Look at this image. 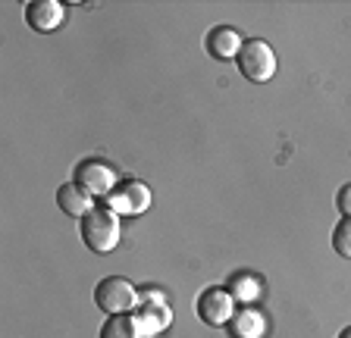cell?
Segmentation results:
<instances>
[{
    "mask_svg": "<svg viewBox=\"0 0 351 338\" xmlns=\"http://www.w3.org/2000/svg\"><path fill=\"white\" fill-rule=\"evenodd\" d=\"M79 235L88 250L110 254L119 244V213L113 207H91L79 220Z\"/></svg>",
    "mask_w": 351,
    "mask_h": 338,
    "instance_id": "cell-1",
    "label": "cell"
},
{
    "mask_svg": "<svg viewBox=\"0 0 351 338\" xmlns=\"http://www.w3.org/2000/svg\"><path fill=\"white\" fill-rule=\"evenodd\" d=\"M235 66H239V73L245 75L248 81L263 85V81H270L273 75H276L279 60H276V53H273V47L267 44V41L251 38V41H245V44H241L239 57H235Z\"/></svg>",
    "mask_w": 351,
    "mask_h": 338,
    "instance_id": "cell-2",
    "label": "cell"
},
{
    "mask_svg": "<svg viewBox=\"0 0 351 338\" xmlns=\"http://www.w3.org/2000/svg\"><path fill=\"white\" fill-rule=\"evenodd\" d=\"M95 304L104 310V313H132L135 304H138V291L129 279L123 276H107V279L97 282L95 288Z\"/></svg>",
    "mask_w": 351,
    "mask_h": 338,
    "instance_id": "cell-3",
    "label": "cell"
},
{
    "mask_svg": "<svg viewBox=\"0 0 351 338\" xmlns=\"http://www.w3.org/2000/svg\"><path fill=\"white\" fill-rule=\"evenodd\" d=\"M195 313L207 326H226L235 313V298L223 285H207L195 298Z\"/></svg>",
    "mask_w": 351,
    "mask_h": 338,
    "instance_id": "cell-4",
    "label": "cell"
},
{
    "mask_svg": "<svg viewBox=\"0 0 351 338\" xmlns=\"http://www.w3.org/2000/svg\"><path fill=\"white\" fill-rule=\"evenodd\" d=\"M73 182L79 188H85L91 198H110L113 188H117V172L104 160H82L73 169Z\"/></svg>",
    "mask_w": 351,
    "mask_h": 338,
    "instance_id": "cell-5",
    "label": "cell"
},
{
    "mask_svg": "<svg viewBox=\"0 0 351 338\" xmlns=\"http://www.w3.org/2000/svg\"><path fill=\"white\" fill-rule=\"evenodd\" d=\"M110 207L117 210L119 216H141L151 207V188H147L145 182H138V179H125V182H119L117 188H113V194H110Z\"/></svg>",
    "mask_w": 351,
    "mask_h": 338,
    "instance_id": "cell-6",
    "label": "cell"
},
{
    "mask_svg": "<svg viewBox=\"0 0 351 338\" xmlns=\"http://www.w3.org/2000/svg\"><path fill=\"white\" fill-rule=\"evenodd\" d=\"M66 19V7L57 0H35L25 7V23L29 29H35L38 35H51L53 29H60Z\"/></svg>",
    "mask_w": 351,
    "mask_h": 338,
    "instance_id": "cell-7",
    "label": "cell"
},
{
    "mask_svg": "<svg viewBox=\"0 0 351 338\" xmlns=\"http://www.w3.org/2000/svg\"><path fill=\"white\" fill-rule=\"evenodd\" d=\"M241 44H245V41H241V35L232 29V25H217V29H210L207 38H204L207 53H210L213 60H219V63L239 57Z\"/></svg>",
    "mask_w": 351,
    "mask_h": 338,
    "instance_id": "cell-8",
    "label": "cell"
},
{
    "mask_svg": "<svg viewBox=\"0 0 351 338\" xmlns=\"http://www.w3.org/2000/svg\"><path fill=\"white\" fill-rule=\"evenodd\" d=\"M226 329H229V338H263L267 320H263V313H257L254 307H241L232 313Z\"/></svg>",
    "mask_w": 351,
    "mask_h": 338,
    "instance_id": "cell-9",
    "label": "cell"
},
{
    "mask_svg": "<svg viewBox=\"0 0 351 338\" xmlns=\"http://www.w3.org/2000/svg\"><path fill=\"white\" fill-rule=\"evenodd\" d=\"M57 207H60V213L73 216V220H82V216L91 210V194H88L85 188H79L75 182H66L57 188Z\"/></svg>",
    "mask_w": 351,
    "mask_h": 338,
    "instance_id": "cell-10",
    "label": "cell"
},
{
    "mask_svg": "<svg viewBox=\"0 0 351 338\" xmlns=\"http://www.w3.org/2000/svg\"><path fill=\"white\" fill-rule=\"evenodd\" d=\"M135 316H138V326H141V335L145 338H154L160 335L163 329L169 326V307L163 301H145L138 310H135Z\"/></svg>",
    "mask_w": 351,
    "mask_h": 338,
    "instance_id": "cell-11",
    "label": "cell"
},
{
    "mask_svg": "<svg viewBox=\"0 0 351 338\" xmlns=\"http://www.w3.org/2000/svg\"><path fill=\"white\" fill-rule=\"evenodd\" d=\"M101 338H145V335H141V326L135 313H113L104 320Z\"/></svg>",
    "mask_w": 351,
    "mask_h": 338,
    "instance_id": "cell-12",
    "label": "cell"
},
{
    "mask_svg": "<svg viewBox=\"0 0 351 338\" xmlns=\"http://www.w3.org/2000/svg\"><path fill=\"white\" fill-rule=\"evenodd\" d=\"M332 250H336L339 257L351 260V216H342V220L336 222V229H332Z\"/></svg>",
    "mask_w": 351,
    "mask_h": 338,
    "instance_id": "cell-13",
    "label": "cell"
},
{
    "mask_svg": "<svg viewBox=\"0 0 351 338\" xmlns=\"http://www.w3.org/2000/svg\"><path fill=\"white\" fill-rule=\"evenodd\" d=\"M257 291H261V282L254 279V276H232V282H229V294L232 298H241V301H251V298H257Z\"/></svg>",
    "mask_w": 351,
    "mask_h": 338,
    "instance_id": "cell-14",
    "label": "cell"
},
{
    "mask_svg": "<svg viewBox=\"0 0 351 338\" xmlns=\"http://www.w3.org/2000/svg\"><path fill=\"white\" fill-rule=\"evenodd\" d=\"M336 207H339V213H342V216H351V182L339 188V194H336Z\"/></svg>",
    "mask_w": 351,
    "mask_h": 338,
    "instance_id": "cell-15",
    "label": "cell"
},
{
    "mask_svg": "<svg viewBox=\"0 0 351 338\" xmlns=\"http://www.w3.org/2000/svg\"><path fill=\"white\" fill-rule=\"evenodd\" d=\"M339 338H351V326H345V329L339 332Z\"/></svg>",
    "mask_w": 351,
    "mask_h": 338,
    "instance_id": "cell-16",
    "label": "cell"
}]
</instances>
